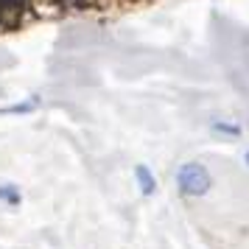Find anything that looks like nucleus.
<instances>
[{
  "label": "nucleus",
  "instance_id": "5",
  "mask_svg": "<svg viewBox=\"0 0 249 249\" xmlns=\"http://www.w3.org/2000/svg\"><path fill=\"white\" fill-rule=\"evenodd\" d=\"M0 202H6L9 207H20L23 204V193L14 182H0Z\"/></svg>",
  "mask_w": 249,
  "mask_h": 249
},
{
  "label": "nucleus",
  "instance_id": "2",
  "mask_svg": "<svg viewBox=\"0 0 249 249\" xmlns=\"http://www.w3.org/2000/svg\"><path fill=\"white\" fill-rule=\"evenodd\" d=\"M135 179L140 185V193L143 196H151V193L157 191V177L151 174V168H148L146 162H137L135 165Z\"/></svg>",
  "mask_w": 249,
  "mask_h": 249
},
{
  "label": "nucleus",
  "instance_id": "6",
  "mask_svg": "<svg viewBox=\"0 0 249 249\" xmlns=\"http://www.w3.org/2000/svg\"><path fill=\"white\" fill-rule=\"evenodd\" d=\"M244 162H247V165H249V151H247V154H244Z\"/></svg>",
  "mask_w": 249,
  "mask_h": 249
},
{
  "label": "nucleus",
  "instance_id": "1",
  "mask_svg": "<svg viewBox=\"0 0 249 249\" xmlns=\"http://www.w3.org/2000/svg\"><path fill=\"white\" fill-rule=\"evenodd\" d=\"M177 188H179L182 196L199 199V196L210 193L213 177H210V171L204 168L202 162H182L179 168H177Z\"/></svg>",
  "mask_w": 249,
  "mask_h": 249
},
{
  "label": "nucleus",
  "instance_id": "4",
  "mask_svg": "<svg viewBox=\"0 0 249 249\" xmlns=\"http://www.w3.org/2000/svg\"><path fill=\"white\" fill-rule=\"evenodd\" d=\"M210 132L213 135H224V137H241V124H235V121H227V118H215V121H210Z\"/></svg>",
  "mask_w": 249,
  "mask_h": 249
},
{
  "label": "nucleus",
  "instance_id": "3",
  "mask_svg": "<svg viewBox=\"0 0 249 249\" xmlns=\"http://www.w3.org/2000/svg\"><path fill=\"white\" fill-rule=\"evenodd\" d=\"M39 95H28V98H23V101L17 104H6V107H0V115H28L34 112L36 107H39Z\"/></svg>",
  "mask_w": 249,
  "mask_h": 249
}]
</instances>
